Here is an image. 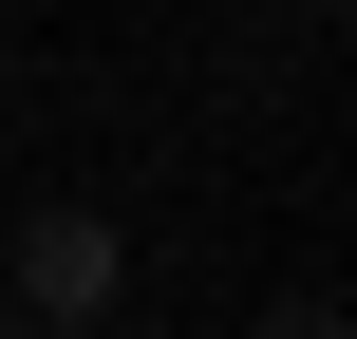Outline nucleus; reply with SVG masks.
<instances>
[{"label": "nucleus", "mask_w": 357, "mask_h": 339, "mask_svg": "<svg viewBox=\"0 0 357 339\" xmlns=\"http://www.w3.org/2000/svg\"><path fill=\"white\" fill-rule=\"evenodd\" d=\"M113 283H132V245H113L94 208H38V226H19V302H38V321H94Z\"/></svg>", "instance_id": "obj_1"}, {"label": "nucleus", "mask_w": 357, "mask_h": 339, "mask_svg": "<svg viewBox=\"0 0 357 339\" xmlns=\"http://www.w3.org/2000/svg\"><path fill=\"white\" fill-rule=\"evenodd\" d=\"M245 339H357V321H339V283H282V302H264Z\"/></svg>", "instance_id": "obj_2"}, {"label": "nucleus", "mask_w": 357, "mask_h": 339, "mask_svg": "<svg viewBox=\"0 0 357 339\" xmlns=\"http://www.w3.org/2000/svg\"><path fill=\"white\" fill-rule=\"evenodd\" d=\"M38 339H94V321H38Z\"/></svg>", "instance_id": "obj_3"}, {"label": "nucleus", "mask_w": 357, "mask_h": 339, "mask_svg": "<svg viewBox=\"0 0 357 339\" xmlns=\"http://www.w3.org/2000/svg\"><path fill=\"white\" fill-rule=\"evenodd\" d=\"M301 19H339V0H301Z\"/></svg>", "instance_id": "obj_4"}]
</instances>
